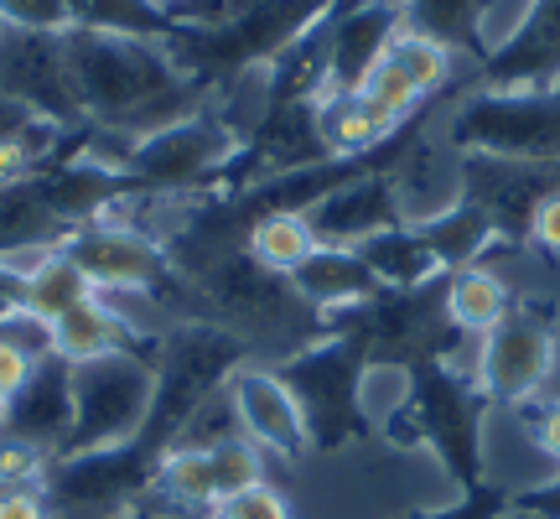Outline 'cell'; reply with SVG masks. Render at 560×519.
<instances>
[{
    "label": "cell",
    "instance_id": "obj_1",
    "mask_svg": "<svg viewBox=\"0 0 560 519\" xmlns=\"http://www.w3.org/2000/svg\"><path fill=\"white\" fill-rule=\"evenodd\" d=\"M62 58H68V83H73L83 125L120 140L151 136L208 104V94L166 53V42L62 32Z\"/></svg>",
    "mask_w": 560,
    "mask_h": 519
},
{
    "label": "cell",
    "instance_id": "obj_2",
    "mask_svg": "<svg viewBox=\"0 0 560 519\" xmlns=\"http://www.w3.org/2000/svg\"><path fill=\"white\" fill-rule=\"evenodd\" d=\"M182 276H187L192 318L229 327L260 364L291 359V354H301L306 343H317L327 333V322L296 297L291 276L265 270L260 260H249L244 244L223 250V255H208Z\"/></svg>",
    "mask_w": 560,
    "mask_h": 519
},
{
    "label": "cell",
    "instance_id": "obj_3",
    "mask_svg": "<svg viewBox=\"0 0 560 519\" xmlns=\"http://www.w3.org/2000/svg\"><path fill=\"white\" fill-rule=\"evenodd\" d=\"M488 400L478 395L472 374L452 359H425L410 369V400L389 426H410V441L425 447L431 458L457 478V494L488 483Z\"/></svg>",
    "mask_w": 560,
    "mask_h": 519
},
{
    "label": "cell",
    "instance_id": "obj_4",
    "mask_svg": "<svg viewBox=\"0 0 560 519\" xmlns=\"http://www.w3.org/2000/svg\"><path fill=\"white\" fill-rule=\"evenodd\" d=\"M255 354L244 348L229 327L219 322H172L166 338L156 343V400H151V420L140 431V447L145 452H166L172 441L182 437V426L198 416L213 395H223V384L234 380V369L249 364Z\"/></svg>",
    "mask_w": 560,
    "mask_h": 519
},
{
    "label": "cell",
    "instance_id": "obj_5",
    "mask_svg": "<svg viewBox=\"0 0 560 519\" xmlns=\"http://www.w3.org/2000/svg\"><path fill=\"white\" fill-rule=\"evenodd\" d=\"M441 136L462 157L560 166V83L550 89H462Z\"/></svg>",
    "mask_w": 560,
    "mask_h": 519
},
{
    "label": "cell",
    "instance_id": "obj_6",
    "mask_svg": "<svg viewBox=\"0 0 560 519\" xmlns=\"http://www.w3.org/2000/svg\"><path fill=\"white\" fill-rule=\"evenodd\" d=\"M234 151H240L234 130L202 104L198 115L130 140L120 177L130 182L136 198H156V203L213 198L223 187V172H229Z\"/></svg>",
    "mask_w": 560,
    "mask_h": 519
},
{
    "label": "cell",
    "instance_id": "obj_7",
    "mask_svg": "<svg viewBox=\"0 0 560 519\" xmlns=\"http://www.w3.org/2000/svg\"><path fill=\"white\" fill-rule=\"evenodd\" d=\"M560 364V312L540 297H514L509 318L472 343L467 374L488 411H524L550 395Z\"/></svg>",
    "mask_w": 560,
    "mask_h": 519
},
{
    "label": "cell",
    "instance_id": "obj_8",
    "mask_svg": "<svg viewBox=\"0 0 560 519\" xmlns=\"http://www.w3.org/2000/svg\"><path fill=\"white\" fill-rule=\"evenodd\" d=\"M285 384L296 390L306 426H312V452H342L353 441L374 437V426L363 416V374H369V354L359 338L348 333H322L306 343L301 354L276 364Z\"/></svg>",
    "mask_w": 560,
    "mask_h": 519
},
{
    "label": "cell",
    "instance_id": "obj_9",
    "mask_svg": "<svg viewBox=\"0 0 560 519\" xmlns=\"http://www.w3.org/2000/svg\"><path fill=\"white\" fill-rule=\"evenodd\" d=\"M156 400V364L151 354H109V359L73 369V431L68 452H104L140 441Z\"/></svg>",
    "mask_w": 560,
    "mask_h": 519
},
{
    "label": "cell",
    "instance_id": "obj_10",
    "mask_svg": "<svg viewBox=\"0 0 560 519\" xmlns=\"http://www.w3.org/2000/svg\"><path fill=\"white\" fill-rule=\"evenodd\" d=\"M151 473H156V452H145L140 441L104 447V452H68L47 462L42 494L52 504V519H115L145 504Z\"/></svg>",
    "mask_w": 560,
    "mask_h": 519
},
{
    "label": "cell",
    "instance_id": "obj_11",
    "mask_svg": "<svg viewBox=\"0 0 560 519\" xmlns=\"http://www.w3.org/2000/svg\"><path fill=\"white\" fill-rule=\"evenodd\" d=\"M223 395L234 405V420L240 431L255 447H260L270 462L280 468H301L312 458V426H306V411H301L296 390L285 384L276 364L249 359L234 369V380L223 384Z\"/></svg>",
    "mask_w": 560,
    "mask_h": 519
},
{
    "label": "cell",
    "instance_id": "obj_12",
    "mask_svg": "<svg viewBox=\"0 0 560 519\" xmlns=\"http://www.w3.org/2000/svg\"><path fill=\"white\" fill-rule=\"evenodd\" d=\"M0 94L16 100L42 120L79 130V100L68 83V58H62V37L52 32H16L0 26Z\"/></svg>",
    "mask_w": 560,
    "mask_h": 519
},
{
    "label": "cell",
    "instance_id": "obj_13",
    "mask_svg": "<svg viewBox=\"0 0 560 519\" xmlns=\"http://www.w3.org/2000/svg\"><path fill=\"white\" fill-rule=\"evenodd\" d=\"M482 89H550L560 83V0H529L520 26L478 68Z\"/></svg>",
    "mask_w": 560,
    "mask_h": 519
},
{
    "label": "cell",
    "instance_id": "obj_14",
    "mask_svg": "<svg viewBox=\"0 0 560 519\" xmlns=\"http://www.w3.org/2000/svg\"><path fill=\"white\" fill-rule=\"evenodd\" d=\"M400 21L405 32L441 42L472 68H482L488 53L514 32L509 0H400Z\"/></svg>",
    "mask_w": 560,
    "mask_h": 519
},
{
    "label": "cell",
    "instance_id": "obj_15",
    "mask_svg": "<svg viewBox=\"0 0 560 519\" xmlns=\"http://www.w3.org/2000/svg\"><path fill=\"white\" fill-rule=\"evenodd\" d=\"M317 244H338V250H359L363 240H374L384 229H395L400 219V203H395V187H389V166H374V172H359L348 177L338 193L306 214Z\"/></svg>",
    "mask_w": 560,
    "mask_h": 519
},
{
    "label": "cell",
    "instance_id": "obj_16",
    "mask_svg": "<svg viewBox=\"0 0 560 519\" xmlns=\"http://www.w3.org/2000/svg\"><path fill=\"white\" fill-rule=\"evenodd\" d=\"M68 431H73V369L52 354L47 364H37L26 390L5 405V431L0 437L32 447L42 458H62Z\"/></svg>",
    "mask_w": 560,
    "mask_h": 519
},
{
    "label": "cell",
    "instance_id": "obj_17",
    "mask_svg": "<svg viewBox=\"0 0 560 519\" xmlns=\"http://www.w3.org/2000/svg\"><path fill=\"white\" fill-rule=\"evenodd\" d=\"M291 286H296V297L322 322L342 318V312H353V307H363V301H374L384 291L380 280H374V270H369V260L359 250H338V244H317L312 255L301 260Z\"/></svg>",
    "mask_w": 560,
    "mask_h": 519
},
{
    "label": "cell",
    "instance_id": "obj_18",
    "mask_svg": "<svg viewBox=\"0 0 560 519\" xmlns=\"http://www.w3.org/2000/svg\"><path fill=\"white\" fill-rule=\"evenodd\" d=\"M52 354H58L68 369L109 359V354H151V359H156V348L140 338L136 327H130L104 297L79 301L73 312H62V318L52 322Z\"/></svg>",
    "mask_w": 560,
    "mask_h": 519
},
{
    "label": "cell",
    "instance_id": "obj_19",
    "mask_svg": "<svg viewBox=\"0 0 560 519\" xmlns=\"http://www.w3.org/2000/svg\"><path fill=\"white\" fill-rule=\"evenodd\" d=\"M509 307H514V286L503 280L493 260H478V265H462V270L441 276V312L467 343L493 333L509 318Z\"/></svg>",
    "mask_w": 560,
    "mask_h": 519
},
{
    "label": "cell",
    "instance_id": "obj_20",
    "mask_svg": "<svg viewBox=\"0 0 560 519\" xmlns=\"http://www.w3.org/2000/svg\"><path fill=\"white\" fill-rule=\"evenodd\" d=\"M89 297H94V286H89V276L73 265V255H68L62 244L42 250L16 276V301L26 312H37L42 322H58L62 312H73V307Z\"/></svg>",
    "mask_w": 560,
    "mask_h": 519
},
{
    "label": "cell",
    "instance_id": "obj_21",
    "mask_svg": "<svg viewBox=\"0 0 560 519\" xmlns=\"http://www.w3.org/2000/svg\"><path fill=\"white\" fill-rule=\"evenodd\" d=\"M410 229H420V240H425V250L436 255L441 270H462V265H478V260L503 250L499 234H493V223H488V214L472 208L467 198L452 203V208L436 214V219L410 223Z\"/></svg>",
    "mask_w": 560,
    "mask_h": 519
},
{
    "label": "cell",
    "instance_id": "obj_22",
    "mask_svg": "<svg viewBox=\"0 0 560 519\" xmlns=\"http://www.w3.org/2000/svg\"><path fill=\"white\" fill-rule=\"evenodd\" d=\"M359 255L369 260V270H374L384 291H410V286H431V280L446 276L436 255L425 250L420 229H410V223H395V229H384L374 240H363Z\"/></svg>",
    "mask_w": 560,
    "mask_h": 519
},
{
    "label": "cell",
    "instance_id": "obj_23",
    "mask_svg": "<svg viewBox=\"0 0 560 519\" xmlns=\"http://www.w3.org/2000/svg\"><path fill=\"white\" fill-rule=\"evenodd\" d=\"M68 32H104V37H145L166 42L177 32L172 11L161 0H62Z\"/></svg>",
    "mask_w": 560,
    "mask_h": 519
},
{
    "label": "cell",
    "instance_id": "obj_24",
    "mask_svg": "<svg viewBox=\"0 0 560 519\" xmlns=\"http://www.w3.org/2000/svg\"><path fill=\"white\" fill-rule=\"evenodd\" d=\"M244 250H249V260H260L265 270L296 276L301 260L317 250V234H312L306 214H260L244 229Z\"/></svg>",
    "mask_w": 560,
    "mask_h": 519
},
{
    "label": "cell",
    "instance_id": "obj_25",
    "mask_svg": "<svg viewBox=\"0 0 560 519\" xmlns=\"http://www.w3.org/2000/svg\"><path fill=\"white\" fill-rule=\"evenodd\" d=\"M509 504H514V488L488 478L482 488H467V494H457V499L441 504V509H416V515H405V519H503Z\"/></svg>",
    "mask_w": 560,
    "mask_h": 519
},
{
    "label": "cell",
    "instance_id": "obj_26",
    "mask_svg": "<svg viewBox=\"0 0 560 519\" xmlns=\"http://www.w3.org/2000/svg\"><path fill=\"white\" fill-rule=\"evenodd\" d=\"M514 416H524V426H529V447L545 458V468L560 473V390L540 395L535 405H524V411H514Z\"/></svg>",
    "mask_w": 560,
    "mask_h": 519
},
{
    "label": "cell",
    "instance_id": "obj_27",
    "mask_svg": "<svg viewBox=\"0 0 560 519\" xmlns=\"http://www.w3.org/2000/svg\"><path fill=\"white\" fill-rule=\"evenodd\" d=\"M0 26H16V32H68V5L62 0H0Z\"/></svg>",
    "mask_w": 560,
    "mask_h": 519
},
{
    "label": "cell",
    "instance_id": "obj_28",
    "mask_svg": "<svg viewBox=\"0 0 560 519\" xmlns=\"http://www.w3.org/2000/svg\"><path fill=\"white\" fill-rule=\"evenodd\" d=\"M42 364H47V359H42ZM32 374H37V359H32L26 348H16L11 338H0V400L11 405V400L26 390V380H32Z\"/></svg>",
    "mask_w": 560,
    "mask_h": 519
},
{
    "label": "cell",
    "instance_id": "obj_29",
    "mask_svg": "<svg viewBox=\"0 0 560 519\" xmlns=\"http://www.w3.org/2000/svg\"><path fill=\"white\" fill-rule=\"evenodd\" d=\"M529 250H540V255L560 260V193H550V198L535 208V219H529Z\"/></svg>",
    "mask_w": 560,
    "mask_h": 519
},
{
    "label": "cell",
    "instance_id": "obj_30",
    "mask_svg": "<svg viewBox=\"0 0 560 519\" xmlns=\"http://www.w3.org/2000/svg\"><path fill=\"white\" fill-rule=\"evenodd\" d=\"M514 509L529 519H560V473H550L545 483L514 488Z\"/></svg>",
    "mask_w": 560,
    "mask_h": 519
},
{
    "label": "cell",
    "instance_id": "obj_31",
    "mask_svg": "<svg viewBox=\"0 0 560 519\" xmlns=\"http://www.w3.org/2000/svg\"><path fill=\"white\" fill-rule=\"evenodd\" d=\"M0 519H52V504L42 494V483H32V488H0Z\"/></svg>",
    "mask_w": 560,
    "mask_h": 519
},
{
    "label": "cell",
    "instance_id": "obj_32",
    "mask_svg": "<svg viewBox=\"0 0 560 519\" xmlns=\"http://www.w3.org/2000/svg\"><path fill=\"white\" fill-rule=\"evenodd\" d=\"M32 120H42V115H32V109H21L16 100H5V94H0V151H5V146H11V140H16Z\"/></svg>",
    "mask_w": 560,
    "mask_h": 519
},
{
    "label": "cell",
    "instance_id": "obj_33",
    "mask_svg": "<svg viewBox=\"0 0 560 519\" xmlns=\"http://www.w3.org/2000/svg\"><path fill=\"white\" fill-rule=\"evenodd\" d=\"M115 519H177V515H161V509H151V504H140V509H130V515H115Z\"/></svg>",
    "mask_w": 560,
    "mask_h": 519
},
{
    "label": "cell",
    "instance_id": "obj_34",
    "mask_svg": "<svg viewBox=\"0 0 560 519\" xmlns=\"http://www.w3.org/2000/svg\"><path fill=\"white\" fill-rule=\"evenodd\" d=\"M0 431H5V400H0Z\"/></svg>",
    "mask_w": 560,
    "mask_h": 519
},
{
    "label": "cell",
    "instance_id": "obj_35",
    "mask_svg": "<svg viewBox=\"0 0 560 519\" xmlns=\"http://www.w3.org/2000/svg\"><path fill=\"white\" fill-rule=\"evenodd\" d=\"M550 390H560V364H556V384H550Z\"/></svg>",
    "mask_w": 560,
    "mask_h": 519
},
{
    "label": "cell",
    "instance_id": "obj_36",
    "mask_svg": "<svg viewBox=\"0 0 560 519\" xmlns=\"http://www.w3.org/2000/svg\"><path fill=\"white\" fill-rule=\"evenodd\" d=\"M161 5H182V0H161Z\"/></svg>",
    "mask_w": 560,
    "mask_h": 519
}]
</instances>
